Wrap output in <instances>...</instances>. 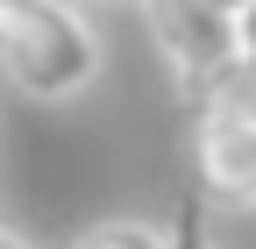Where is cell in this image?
<instances>
[{
    "instance_id": "6da1fadb",
    "label": "cell",
    "mask_w": 256,
    "mask_h": 249,
    "mask_svg": "<svg viewBox=\"0 0 256 249\" xmlns=\"http://www.w3.org/2000/svg\"><path fill=\"white\" fill-rule=\"evenodd\" d=\"M107 72V43L78 0H0V78L22 100L64 107Z\"/></svg>"
},
{
    "instance_id": "7a4b0ae2",
    "label": "cell",
    "mask_w": 256,
    "mask_h": 249,
    "mask_svg": "<svg viewBox=\"0 0 256 249\" xmlns=\"http://www.w3.org/2000/svg\"><path fill=\"white\" fill-rule=\"evenodd\" d=\"M136 8H142V28H150L156 57H164L171 86L200 107L206 92L220 86V72L242 57L235 8H220V0H136Z\"/></svg>"
},
{
    "instance_id": "3957f363",
    "label": "cell",
    "mask_w": 256,
    "mask_h": 249,
    "mask_svg": "<svg viewBox=\"0 0 256 249\" xmlns=\"http://www.w3.org/2000/svg\"><path fill=\"white\" fill-rule=\"evenodd\" d=\"M192 171H200L206 200L256 206V114L200 107V121H192Z\"/></svg>"
},
{
    "instance_id": "277c9868",
    "label": "cell",
    "mask_w": 256,
    "mask_h": 249,
    "mask_svg": "<svg viewBox=\"0 0 256 249\" xmlns=\"http://www.w3.org/2000/svg\"><path fill=\"white\" fill-rule=\"evenodd\" d=\"M72 249H171V221H92L72 235Z\"/></svg>"
},
{
    "instance_id": "5b68a950",
    "label": "cell",
    "mask_w": 256,
    "mask_h": 249,
    "mask_svg": "<svg viewBox=\"0 0 256 249\" xmlns=\"http://www.w3.org/2000/svg\"><path fill=\"white\" fill-rule=\"evenodd\" d=\"M171 249H220L200 200H178V206H171Z\"/></svg>"
},
{
    "instance_id": "8992f818",
    "label": "cell",
    "mask_w": 256,
    "mask_h": 249,
    "mask_svg": "<svg viewBox=\"0 0 256 249\" xmlns=\"http://www.w3.org/2000/svg\"><path fill=\"white\" fill-rule=\"evenodd\" d=\"M235 22H242V64H249V72H256V0H249V8H242V14H235Z\"/></svg>"
},
{
    "instance_id": "52a82bcc",
    "label": "cell",
    "mask_w": 256,
    "mask_h": 249,
    "mask_svg": "<svg viewBox=\"0 0 256 249\" xmlns=\"http://www.w3.org/2000/svg\"><path fill=\"white\" fill-rule=\"evenodd\" d=\"M0 249H28V242H22V235H8V228H0Z\"/></svg>"
},
{
    "instance_id": "ba28073f",
    "label": "cell",
    "mask_w": 256,
    "mask_h": 249,
    "mask_svg": "<svg viewBox=\"0 0 256 249\" xmlns=\"http://www.w3.org/2000/svg\"><path fill=\"white\" fill-rule=\"evenodd\" d=\"M220 8H235V14H242V8H249V0H220Z\"/></svg>"
}]
</instances>
